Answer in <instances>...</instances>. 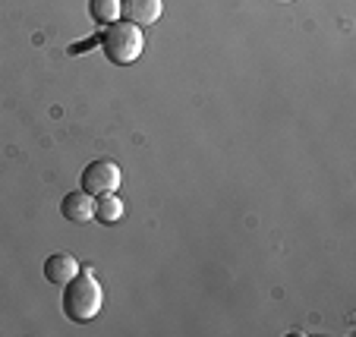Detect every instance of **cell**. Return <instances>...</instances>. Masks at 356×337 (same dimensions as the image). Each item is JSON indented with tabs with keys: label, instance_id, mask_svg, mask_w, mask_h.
I'll list each match as a JSON object with an SVG mask.
<instances>
[{
	"label": "cell",
	"instance_id": "obj_2",
	"mask_svg": "<svg viewBox=\"0 0 356 337\" xmlns=\"http://www.w3.org/2000/svg\"><path fill=\"white\" fill-rule=\"evenodd\" d=\"M142 47H145L142 28L133 26V22H111L101 32V51L117 67H129L133 60H139Z\"/></svg>",
	"mask_w": 356,
	"mask_h": 337
},
{
	"label": "cell",
	"instance_id": "obj_5",
	"mask_svg": "<svg viewBox=\"0 0 356 337\" xmlns=\"http://www.w3.org/2000/svg\"><path fill=\"white\" fill-rule=\"evenodd\" d=\"M161 0H120V13L133 26H155L161 16Z\"/></svg>",
	"mask_w": 356,
	"mask_h": 337
},
{
	"label": "cell",
	"instance_id": "obj_9",
	"mask_svg": "<svg viewBox=\"0 0 356 337\" xmlns=\"http://www.w3.org/2000/svg\"><path fill=\"white\" fill-rule=\"evenodd\" d=\"M281 3H290V0H281Z\"/></svg>",
	"mask_w": 356,
	"mask_h": 337
},
{
	"label": "cell",
	"instance_id": "obj_1",
	"mask_svg": "<svg viewBox=\"0 0 356 337\" xmlns=\"http://www.w3.org/2000/svg\"><path fill=\"white\" fill-rule=\"evenodd\" d=\"M104 306V290H101L98 277L88 271H79L73 281L63 283V312L70 322H92Z\"/></svg>",
	"mask_w": 356,
	"mask_h": 337
},
{
	"label": "cell",
	"instance_id": "obj_7",
	"mask_svg": "<svg viewBox=\"0 0 356 337\" xmlns=\"http://www.w3.org/2000/svg\"><path fill=\"white\" fill-rule=\"evenodd\" d=\"M95 217L101 224H114L123 217V199L114 192H104V196H95Z\"/></svg>",
	"mask_w": 356,
	"mask_h": 337
},
{
	"label": "cell",
	"instance_id": "obj_3",
	"mask_svg": "<svg viewBox=\"0 0 356 337\" xmlns=\"http://www.w3.org/2000/svg\"><path fill=\"white\" fill-rule=\"evenodd\" d=\"M120 186V167H117L111 158H98V161L86 164L82 170V189L88 196H104V192H114Z\"/></svg>",
	"mask_w": 356,
	"mask_h": 337
},
{
	"label": "cell",
	"instance_id": "obj_8",
	"mask_svg": "<svg viewBox=\"0 0 356 337\" xmlns=\"http://www.w3.org/2000/svg\"><path fill=\"white\" fill-rule=\"evenodd\" d=\"M88 13L98 26H111L120 16V0H88Z\"/></svg>",
	"mask_w": 356,
	"mask_h": 337
},
{
	"label": "cell",
	"instance_id": "obj_6",
	"mask_svg": "<svg viewBox=\"0 0 356 337\" xmlns=\"http://www.w3.org/2000/svg\"><path fill=\"white\" fill-rule=\"evenodd\" d=\"M76 274H79V262H76L70 252H54V256H47L44 277L54 283V287H63V283L73 281Z\"/></svg>",
	"mask_w": 356,
	"mask_h": 337
},
{
	"label": "cell",
	"instance_id": "obj_4",
	"mask_svg": "<svg viewBox=\"0 0 356 337\" xmlns=\"http://www.w3.org/2000/svg\"><path fill=\"white\" fill-rule=\"evenodd\" d=\"M60 215L67 217L70 224H86V221H92V217H95V196H88L86 189H76V192L63 196Z\"/></svg>",
	"mask_w": 356,
	"mask_h": 337
}]
</instances>
